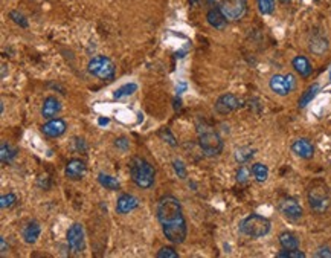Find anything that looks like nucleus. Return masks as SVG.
I'll return each instance as SVG.
<instances>
[{
	"mask_svg": "<svg viewBox=\"0 0 331 258\" xmlns=\"http://www.w3.org/2000/svg\"><path fill=\"white\" fill-rule=\"evenodd\" d=\"M215 3L229 22H238L247 12V0H215Z\"/></svg>",
	"mask_w": 331,
	"mask_h": 258,
	"instance_id": "5",
	"label": "nucleus"
},
{
	"mask_svg": "<svg viewBox=\"0 0 331 258\" xmlns=\"http://www.w3.org/2000/svg\"><path fill=\"white\" fill-rule=\"evenodd\" d=\"M270 229H272L270 220L263 217V215H258V214H252L240 223V231L244 235L252 237V239L264 237L270 232Z\"/></svg>",
	"mask_w": 331,
	"mask_h": 258,
	"instance_id": "4",
	"label": "nucleus"
},
{
	"mask_svg": "<svg viewBox=\"0 0 331 258\" xmlns=\"http://www.w3.org/2000/svg\"><path fill=\"white\" fill-rule=\"evenodd\" d=\"M279 243L284 249H298V246H299L296 235L292 232H282L279 235Z\"/></svg>",
	"mask_w": 331,
	"mask_h": 258,
	"instance_id": "21",
	"label": "nucleus"
},
{
	"mask_svg": "<svg viewBox=\"0 0 331 258\" xmlns=\"http://www.w3.org/2000/svg\"><path fill=\"white\" fill-rule=\"evenodd\" d=\"M276 257L278 258H304L305 257V254H304V252H301V251H298V249H284V251L278 252V254H276Z\"/></svg>",
	"mask_w": 331,
	"mask_h": 258,
	"instance_id": "30",
	"label": "nucleus"
},
{
	"mask_svg": "<svg viewBox=\"0 0 331 258\" xmlns=\"http://www.w3.org/2000/svg\"><path fill=\"white\" fill-rule=\"evenodd\" d=\"M139 206V200L132 194H122L116 200V211L119 214H127Z\"/></svg>",
	"mask_w": 331,
	"mask_h": 258,
	"instance_id": "16",
	"label": "nucleus"
},
{
	"mask_svg": "<svg viewBox=\"0 0 331 258\" xmlns=\"http://www.w3.org/2000/svg\"><path fill=\"white\" fill-rule=\"evenodd\" d=\"M157 258H179V254L173 249V248H162L157 254Z\"/></svg>",
	"mask_w": 331,
	"mask_h": 258,
	"instance_id": "34",
	"label": "nucleus"
},
{
	"mask_svg": "<svg viewBox=\"0 0 331 258\" xmlns=\"http://www.w3.org/2000/svg\"><path fill=\"white\" fill-rule=\"evenodd\" d=\"M252 174H254V177H255L258 182H265L267 177H268V170H267L265 165L258 162V164H254V165H252Z\"/></svg>",
	"mask_w": 331,
	"mask_h": 258,
	"instance_id": "26",
	"label": "nucleus"
},
{
	"mask_svg": "<svg viewBox=\"0 0 331 258\" xmlns=\"http://www.w3.org/2000/svg\"><path fill=\"white\" fill-rule=\"evenodd\" d=\"M206 20H208V23H209L212 28H215V29H224L226 25H227V22H229V20L224 17V14H223L218 8L209 9L208 14H206Z\"/></svg>",
	"mask_w": 331,
	"mask_h": 258,
	"instance_id": "17",
	"label": "nucleus"
},
{
	"mask_svg": "<svg viewBox=\"0 0 331 258\" xmlns=\"http://www.w3.org/2000/svg\"><path fill=\"white\" fill-rule=\"evenodd\" d=\"M330 81H331V70H330Z\"/></svg>",
	"mask_w": 331,
	"mask_h": 258,
	"instance_id": "41",
	"label": "nucleus"
},
{
	"mask_svg": "<svg viewBox=\"0 0 331 258\" xmlns=\"http://www.w3.org/2000/svg\"><path fill=\"white\" fill-rule=\"evenodd\" d=\"M292 65H293L295 70H296L301 76L307 78V76H310V75H312L313 67H312V65H310L308 58H305V57H302V55H298V57H295V58H293Z\"/></svg>",
	"mask_w": 331,
	"mask_h": 258,
	"instance_id": "19",
	"label": "nucleus"
},
{
	"mask_svg": "<svg viewBox=\"0 0 331 258\" xmlns=\"http://www.w3.org/2000/svg\"><path fill=\"white\" fill-rule=\"evenodd\" d=\"M17 156V150L6 144V142H2L0 145V159H2V164H9L14 157Z\"/></svg>",
	"mask_w": 331,
	"mask_h": 258,
	"instance_id": "23",
	"label": "nucleus"
},
{
	"mask_svg": "<svg viewBox=\"0 0 331 258\" xmlns=\"http://www.w3.org/2000/svg\"><path fill=\"white\" fill-rule=\"evenodd\" d=\"M268 86L272 89V92H275L279 96H285L290 92H293L296 89V78L292 73L287 75H273L268 81Z\"/></svg>",
	"mask_w": 331,
	"mask_h": 258,
	"instance_id": "8",
	"label": "nucleus"
},
{
	"mask_svg": "<svg viewBox=\"0 0 331 258\" xmlns=\"http://www.w3.org/2000/svg\"><path fill=\"white\" fill-rule=\"evenodd\" d=\"M279 211L282 212V215H284L285 219H288V220H292V222L299 220V219L302 217V214H304L301 205L298 203V200H295V199H292V197L284 199V200L279 202Z\"/></svg>",
	"mask_w": 331,
	"mask_h": 258,
	"instance_id": "10",
	"label": "nucleus"
},
{
	"mask_svg": "<svg viewBox=\"0 0 331 258\" xmlns=\"http://www.w3.org/2000/svg\"><path fill=\"white\" fill-rule=\"evenodd\" d=\"M292 151L296 156L302 157V159H312L313 154H315V147H313V144L308 139L302 137V139H296L292 144Z\"/></svg>",
	"mask_w": 331,
	"mask_h": 258,
	"instance_id": "13",
	"label": "nucleus"
},
{
	"mask_svg": "<svg viewBox=\"0 0 331 258\" xmlns=\"http://www.w3.org/2000/svg\"><path fill=\"white\" fill-rule=\"evenodd\" d=\"M319 89H321V86H319V84H313V86H310V87L304 92V95L301 96V100H299V107H305V106H308V104L315 100V96L319 93Z\"/></svg>",
	"mask_w": 331,
	"mask_h": 258,
	"instance_id": "22",
	"label": "nucleus"
},
{
	"mask_svg": "<svg viewBox=\"0 0 331 258\" xmlns=\"http://www.w3.org/2000/svg\"><path fill=\"white\" fill-rule=\"evenodd\" d=\"M67 130V124L60 120V118H54V120H49V123H46L43 126L42 131L49 136V137H60L61 134H65Z\"/></svg>",
	"mask_w": 331,
	"mask_h": 258,
	"instance_id": "14",
	"label": "nucleus"
},
{
	"mask_svg": "<svg viewBox=\"0 0 331 258\" xmlns=\"http://www.w3.org/2000/svg\"><path fill=\"white\" fill-rule=\"evenodd\" d=\"M87 69H89V72L93 76H96L99 80H113L115 72H116L113 62L109 57H106V55H96V57H93L89 62Z\"/></svg>",
	"mask_w": 331,
	"mask_h": 258,
	"instance_id": "6",
	"label": "nucleus"
},
{
	"mask_svg": "<svg viewBox=\"0 0 331 258\" xmlns=\"http://www.w3.org/2000/svg\"><path fill=\"white\" fill-rule=\"evenodd\" d=\"M15 202H17V197H15V194L14 193L3 194V195L0 197V206H2L3 209L14 206V205H15Z\"/></svg>",
	"mask_w": 331,
	"mask_h": 258,
	"instance_id": "29",
	"label": "nucleus"
},
{
	"mask_svg": "<svg viewBox=\"0 0 331 258\" xmlns=\"http://www.w3.org/2000/svg\"><path fill=\"white\" fill-rule=\"evenodd\" d=\"M9 17L12 18V22L14 23H17L18 26H22V28H28V20L25 18V15L23 14H20L18 11H11L9 12Z\"/></svg>",
	"mask_w": 331,
	"mask_h": 258,
	"instance_id": "31",
	"label": "nucleus"
},
{
	"mask_svg": "<svg viewBox=\"0 0 331 258\" xmlns=\"http://www.w3.org/2000/svg\"><path fill=\"white\" fill-rule=\"evenodd\" d=\"M255 154V148L252 147H240L235 150V161L238 164H246L247 161H251Z\"/></svg>",
	"mask_w": 331,
	"mask_h": 258,
	"instance_id": "24",
	"label": "nucleus"
},
{
	"mask_svg": "<svg viewBox=\"0 0 331 258\" xmlns=\"http://www.w3.org/2000/svg\"><path fill=\"white\" fill-rule=\"evenodd\" d=\"M115 145H116L118 148H121V150H127V148H129V145H130V142H129L126 137H119V139H116Z\"/></svg>",
	"mask_w": 331,
	"mask_h": 258,
	"instance_id": "37",
	"label": "nucleus"
},
{
	"mask_svg": "<svg viewBox=\"0 0 331 258\" xmlns=\"http://www.w3.org/2000/svg\"><path fill=\"white\" fill-rule=\"evenodd\" d=\"M315 2H319V0H315Z\"/></svg>",
	"mask_w": 331,
	"mask_h": 258,
	"instance_id": "42",
	"label": "nucleus"
},
{
	"mask_svg": "<svg viewBox=\"0 0 331 258\" xmlns=\"http://www.w3.org/2000/svg\"><path fill=\"white\" fill-rule=\"evenodd\" d=\"M240 106H241V103L235 95L226 93V95H221L215 101V112L220 115H227V113H232L234 110H237Z\"/></svg>",
	"mask_w": 331,
	"mask_h": 258,
	"instance_id": "11",
	"label": "nucleus"
},
{
	"mask_svg": "<svg viewBox=\"0 0 331 258\" xmlns=\"http://www.w3.org/2000/svg\"><path fill=\"white\" fill-rule=\"evenodd\" d=\"M137 90V84L136 83H127L121 87H118L113 93V98L115 100H121V98H126V96H130L134 92Z\"/></svg>",
	"mask_w": 331,
	"mask_h": 258,
	"instance_id": "25",
	"label": "nucleus"
},
{
	"mask_svg": "<svg viewBox=\"0 0 331 258\" xmlns=\"http://www.w3.org/2000/svg\"><path fill=\"white\" fill-rule=\"evenodd\" d=\"M173 168H174L176 174H177L180 179H185V177H187V168H185V164H183L180 159H174V161H173Z\"/></svg>",
	"mask_w": 331,
	"mask_h": 258,
	"instance_id": "32",
	"label": "nucleus"
},
{
	"mask_svg": "<svg viewBox=\"0 0 331 258\" xmlns=\"http://www.w3.org/2000/svg\"><path fill=\"white\" fill-rule=\"evenodd\" d=\"M67 246L73 255L82 254L86 248V239H84V228L81 223H73L67 231Z\"/></svg>",
	"mask_w": 331,
	"mask_h": 258,
	"instance_id": "9",
	"label": "nucleus"
},
{
	"mask_svg": "<svg viewBox=\"0 0 331 258\" xmlns=\"http://www.w3.org/2000/svg\"><path fill=\"white\" fill-rule=\"evenodd\" d=\"M130 174H132V181L142 190H148L154 185L156 181V171L153 168V165L145 161L143 157H133L130 162Z\"/></svg>",
	"mask_w": 331,
	"mask_h": 258,
	"instance_id": "2",
	"label": "nucleus"
},
{
	"mask_svg": "<svg viewBox=\"0 0 331 258\" xmlns=\"http://www.w3.org/2000/svg\"><path fill=\"white\" fill-rule=\"evenodd\" d=\"M98 182H99L104 188H107V190H110V191H118V190L121 188V185H119V182H118L116 177L109 176V174H104V173H99V174H98Z\"/></svg>",
	"mask_w": 331,
	"mask_h": 258,
	"instance_id": "20",
	"label": "nucleus"
},
{
	"mask_svg": "<svg viewBox=\"0 0 331 258\" xmlns=\"http://www.w3.org/2000/svg\"><path fill=\"white\" fill-rule=\"evenodd\" d=\"M327 48H328V42H327L325 38H322V37H316V38H313V40H312L310 49H312L313 52H316V54H322V52H325V51H327Z\"/></svg>",
	"mask_w": 331,
	"mask_h": 258,
	"instance_id": "27",
	"label": "nucleus"
},
{
	"mask_svg": "<svg viewBox=\"0 0 331 258\" xmlns=\"http://www.w3.org/2000/svg\"><path fill=\"white\" fill-rule=\"evenodd\" d=\"M247 179H249V170L243 165V167H240L238 171H237V181H238L240 184H244V182H247Z\"/></svg>",
	"mask_w": 331,
	"mask_h": 258,
	"instance_id": "35",
	"label": "nucleus"
},
{
	"mask_svg": "<svg viewBox=\"0 0 331 258\" xmlns=\"http://www.w3.org/2000/svg\"><path fill=\"white\" fill-rule=\"evenodd\" d=\"M86 171H87V167H86V164L81 159H72V161H69L66 165V170H65L66 177L70 179V181H79V179H82L84 174H86Z\"/></svg>",
	"mask_w": 331,
	"mask_h": 258,
	"instance_id": "12",
	"label": "nucleus"
},
{
	"mask_svg": "<svg viewBox=\"0 0 331 258\" xmlns=\"http://www.w3.org/2000/svg\"><path fill=\"white\" fill-rule=\"evenodd\" d=\"M257 3L263 15H270L275 11V0H257Z\"/></svg>",
	"mask_w": 331,
	"mask_h": 258,
	"instance_id": "28",
	"label": "nucleus"
},
{
	"mask_svg": "<svg viewBox=\"0 0 331 258\" xmlns=\"http://www.w3.org/2000/svg\"><path fill=\"white\" fill-rule=\"evenodd\" d=\"M159 136H160L167 144H170L171 147H176V145H177L176 137L173 136V133L170 131V129H162L160 131H159Z\"/></svg>",
	"mask_w": 331,
	"mask_h": 258,
	"instance_id": "33",
	"label": "nucleus"
},
{
	"mask_svg": "<svg viewBox=\"0 0 331 258\" xmlns=\"http://www.w3.org/2000/svg\"><path fill=\"white\" fill-rule=\"evenodd\" d=\"M0 254H2V257H5L6 255V252H8V245H6V240L3 239V237H0Z\"/></svg>",
	"mask_w": 331,
	"mask_h": 258,
	"instance_id": "38",
	"label": "nucleus"
},
{
	"mask_svg": "<svg viewBox=\"0 0 331 258\" xmlns=\"http://www.w3.org/2000/svg\"><path fill=\"white\" fill-rule=\"evenodd\" d=\"M109 123H110V121H109L107 118H99V120H98V124H99V126H107Z\"/></svg>",
	"mask_w": 331,
	"mask_h": 258,
	"instance_id": "39",
	"label": "nucleus"
},
{
	"mask_svg": "<svg viewBox=\"0 0 331 258\" xmlns=\"http://www.w3.org/2000/svg\"><path fill=\"white\" fill-rule=\"evenodd\" d=\"M308 203H310V208L316 214L327 212L331 205L328 190L325 187H313L308 191Z\"/></svg>",
	"mask_w": 331,
	"mask_h": 258,
	"instance_id": "7",
	"label": "nucleus"
},
{
	"mask_svg": "<svg viewBox=\"0 0 331 258\" xmlns=\"http://www.w3.org/2000/svg\"><path fill=\"white\" fill-rule=\"evenodd\" d=\"M316 257L318 258H331V249L330 248H327V246H322V248H319V249H318V252H316Z\"/></svg>",
	"mask_w": 331,
	"mask_h": 258,
	"instance_id": "36",
	"label": "nucleus"
},
{
	"mask_svg": "<svg viewBox=\"0 0 331 258\" xmlns=\"http://www.w3.org/2000/svg\"><path fill=\"white\" fill-rule=\"evenodd\" d=\"M279 2H281V3H288L290 0H279Z\"/></svg>",
	"mask_w": 331,
	"mask_h": 258,
	"instance_id": "40",
	"label": "nucleus"
},
{
	"mask_svg": "<svg viewBox=\"0 0 331 258\" xmlns=\"http://www.w3.org/2000/svg\"><path fill=\"white\" fill-rule=\"evenodd\" d=\"M61 112V104L55 96H48L42 107V116L45 120H54Z\"/></svg>",
	"mask_w": 331,
	"mask_h": 258,
	"instance_id": "15",
	"label": "nucleus"
},
{
	"mask_svg": "<svg viewBox=\"0 0 331 258\" xmlns=\"http://www.w3.org/2000/svg\"><path fill=\"white\" fill-rule=\"evenodd\" d=\"M197 134L200 148L206 156H218L223 151V141L220 134L206 123H200L197 126Z\"/></svg>",
	"mask_w": 331,
	"mask_h": 258,
	"instance_id": "3",
	"label": "nucleus"
},
{
	"mask_svg": "<svg viewBox=\"0 0 331 258\" xmlns=\"http://www.w3.org/2000/svg\"><path fill=\"white\" fill-rule=\"evenodd\" d=\"M40 234H42V228H40V225H38L37 222H29V223L23 228V232H22L23 240H25V243H28V245H34V243L38 240Z\"/></svg>",
	"mask_w": 331,
	"mask_h": 258,
	"instance_id": "18",
	"label": "nucleus"
},
{
	"mask_svg": "<svg viewBox=\"0 0 331 258\" xmlns=\"http://www.w3.org/2000/svg\"><path fill=\"white\" fill-rule=\"evenodd\" d=\"M157 220L162 226L163 235L174 245L185 242L188 228L179 199L174 195H163L157 202Z\"/></svg>",
	"mask_w": 331,
	"mask_h": 258,
	"instance_id": "1",
	"label": "nucleus"
}]
</instances>
